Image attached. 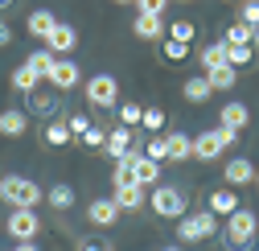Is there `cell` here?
Returning a JSON list of instances; mask_svg holds the SVG:
<instances>
[{"instance_id": "cell-11", "label": "cell", "mask_w": 259, "mask_h": 251, "mask_svg": "<svg viewBox=\"0 0 259 251\" xmlns=\"http://www.w3.org/2000/svg\"><path fill=\"white\" fill-rule=\"evenodd\" d=\"M111 202L119 206V214H123V210H132V214H136V210L148 206V190H144V185H136V181H132V185H119V190L111 194Z\"/></svg>"}, {"instance_id": "cell-19", "label": "cell", "mask_w": 259, "mask_h": 251, "mask_svg": "<svg viewBox=\"0 0 259 251\" xmlns=\"http://www.w3.org/2000/svg\"><path fill=\"white\" fill-rule=\"evenodd\" d=\"M247 119H251V111H247V103H239V99L222 103V111H218V123H222V128H247Z\"/></svg>"}, {"instance_id": "cell-1", "label": "cell", "mask_w": 259, "mask_h": 251, "mask_svg": "<svg viewBox=\"0 0 259 251\" xmlns=\"http://www.w3.org/2000/svg\"><path fill=\"white\" fill-rule=\"evenodd\" d=\"M0 198H5L13 210H37L46 202V190H37V181H29L21 173H5L0 177Z\"/></svg>"}, {"instance_id": "cell-8", "label": "cell", "mask_w": 259, "mask_h": 251, "mask_svg": "<svg viewBox=\"0 0 259 251\" xmlns=\"http://www.w3.org/2000/svg\"><path fill=\"white\" fill-rule=\"evenodd\" d=\"M103 152L111 156V161H123V156L140 152V132L136 128H111L107 140H103Z\"/></svg>"}, {"instance_id": "cell-32", "label": "cell", "mask_w": 259, "mask_h": 251, "mask_svg": "<svg viewBox=\"0 0 259 251\" xmlns=\"http://www.w3.org/2000/svg\"><path fill=\"white\" fill-rule=\"evenodd\" d=\"M251 33H255L251 25H243V21H235L231 29H226V37H222V41H226V46H251Z\"/></svg>"}, {"instance_id": "cell-46", "label": "cell", "mask_w": 259, "mask_h": 251, "mask_svg": "<svg viewBox=\"0 0 259 251\" xmlns=\"http://www.w3.org/2000/svg\"><path fill=\"white\" fill-rule=\"evenodd\" d=\"M17 5V0H0V13H5V9H13Z\"/></svg>"}, {"instance_id": "cell-50", "label": "cell", "mask_w": 259, "mask_h": 251, "mask_svg": "<svg viewBox=\"0 0 259 251\" xmlns=\"http://www.w3.org/2000/svg\"><path fill=\"white\" fill-rule=\"evenodd\" d=\"M177 5H189V0H177Z\"/></svg>"}, {"instance_id": "cell-36", "label": "cell", "mask_w": 259, "mask_h": 251, "mask_svg": "<svg viewBox=\"0 0 259 251\" xmlns=\"http://www.w3.org/2000/svg\"><path fill=\"white\" fill-rule=\"evenodd\" d=\"M25 62H29V66H33V70H37V74L46 78V74H50V66H54V54H50V50L41 46V50H33V54H29Z\"/></svg>"}, {"instance_id": "cell-9", "label": "cell", "mask_w": 259, "mask_h": 251, "mask_svg": "<svg viewBox=\"0 0 259 251\" xmlns=\"http://www.w3.org/2000/svg\"><path fill=\"white\" fill-rule=\"evenodd\" d=\"M46 82L54 87V91H74L78 82H82V70H78V62H70V58H54V66H50V74H46Z\"/></svg>"}, {"instance_id": "cell-28", "label": "cell", "mask_w": 259, "mask_h": 251, "mask_svg": "<svg viewBox=\"0 0 259 251\" xmlns=\"http://www.w3.org/2000/svg\"><path fill=\"white\" fill-rule=\"evenodd\" d=\"M165 37H173V41L189 46L193 37H198V25H193V21H169V29H165Z\"/></svg>"}, {"instance_id": "cell-5", "label": "cell", "mask_w": 259, "mask_h": 251, "mask_svg": "<svg viewBox=\"0 0 259 251\" xmlns=\"http://www.w3.org/2000/svg\"><path fill=\"white\" fill-rule=\"evenodd\" d=\"M82 91H87V103L91 107H99V111H111V107H119V82H115V74H91L87 82H82Z\"/></svg>"}, {"instance_id": "cell-24", "label": "cell", "mask_w": 259, "mask_h": 251, "mask_svg": "<svg viewBox=\"0 0 259 251\" xmlns=\"http://www.w3.org/2000/svg\"><path fill=\"white\" fill-rule=\"evenodd\" d=\"M202 74H206V82L214 91H235V78H239L235 66H214V70H202Z\"/></svg>"}, {"instance_id": "cell-45", "label": "cell", "mask_w": 259, "mask_h": 251, "mask_svg": "<svg viewBox=\"0 0 259 251\" xmlns=\"http://www.w3.org/2000/svg\"><path fill=\"white\" fill-rule=\"evenodd\" d=\"M251 46H255V50H259V25H255V33H251Z\"/></svg>"}, {"instance_id": "cell-26", "label": "cell", "mask_w": 259, "mask_h": 251, "mask_svg": "<svg viewBox=\"0 0 259 251\" xmlns=\"http://www.w3.org/2000/svg\"><path fill=\"white\" fill-rule=\"evenodd\" d=\"M46 202H50L54 210H70V206H74V190H70L66 181H58V185L46 190Z\"/></svg>"}, {"instance_id": "cell-43", "label": "cell", "mask_w": 259, "mask_h": 251, "mask_svg": "<svg viewBox=\"0 0 259 251\" xmlns=\"http://www.w3.org/2000/svg\"><path fill=\"white\" fill-rule=\"evenodd\" d=\"M9 41H13V29H9V21H0V50H9Z\"/></svg>"}, {"instance_id": "cell-4", "label": "cell", "mask_w": 259, "mask_h": 251, "mask_svg": "<svg viewBox=\"0 0 259 251\" xmlns=\"http://www.w3.org/2000/svg\"><path fill=\"white\" fill-rule=\"evenodd\" d=\"M222 235H226V243L231 247H251L255 243V235H259V218H255V210H235V214H226V227H222Z\"/></svg>"}, {"instance_id": "cell-27", "label": "cell", "mask_w": 259, "mask_h": 251, "mask_svg": "<svg viewBox=\"0 0 259 251\" xmlns=\"http://www.w3.org/2000/svg\"><path fill=\"white\" fill-rule=\"evenodd\" d=\"M148 161H156V165H165L169 161V148H165V132H152L148 140H144V148H140Z\"/></svg>"}, {"instance_id": "cell-21", "label": "cell", "mask_w": 259, "mask_h": 251, "mask_svg": "<svg viewBox=\"0 0 259 251\" xmlns=\"http://www.w3.org/2000/svg\"><path fill=\"white\" fill-rule=\"evenodd\" d=\"M165 148H169V161H193V136H185V132H169Z\"/></svg>"}, {"instance_id": "cell-31", "label": "cell", "mask_w": 259, "mask_h": 251, "mask_svg": "<svg viewBox=\"0 0 259 251\" xmlns=\"http://www.w3.org/2000/svg\"><path fill=\"white\" fill-rule=\"evenodd\" d=\"M115 115H119V128H140L144 107H140V103H119V107H115Z\"/></svg>"}, {"instance_id": "cell-12", "label": "cell", "mask_w": 259, "mask_h": 251, "mask_svg": "<svg viewBox=\"0 0 259 251\" xmlns=\"http://www.w3.org/2000/svg\"><path fill=\"white\" fill-rule=\"evenodd\" d=\"M123 161H132L136 185H144V190H152V185H160V165H156V161H148L144 152H132V156H123Z\"/></svg>"}, {"instance_id": "cell-14", "label": "cell", "mask_w": 259, "mask_h": 251, "mask_svg": "<svg viewBox=\"0 0 259 251\" xmlns=\"http://www.w3.org/2000/svg\"><path fill=\"white\" fill-rule=\"evenodd\" d=\"M222 177H226V185H231V190H239V185H251V181H255V165L243 161V156H235V161L222 165Z\"/></svg>"}, {"instance_id": "cell-33", "label": "cell", "mask_w": 259, "mask_h": 251, "mask_svg": "<svg viewBox=\"0 0 259 251\" xmlns=\"http://www.w3.org/2000/svg\"><path fill=\"white\" fill-rule=\"evenodd\" d=\"M255 58V46H226V66H247V62Z\"/></svg>"}, {"instance_id": "cell-35", "label": "cell", "mask_w": 259, "mask_h": 251, "mask_svg": "<svg viewBox=\"0 0 259 251\" xmlns=\"http://www.w3.org/2000/svg\"><path fill=\"white\" fill-rule=\"evenodd\" d=\"M140 128L152 136V132H160V128H165V111H160V107H144V115H140Z\"/></svg>"}, {"instance_id": "cell-37", "label": "cell", "mask_w": 259, "mask_h": 251, "mask_svg": "<svg viewBox=\"0 0 259 251\" xmlns=\"http://www.w3.org/2000/svg\"><path fill=\"white\" fill-rule=\"evenodd\" d=\"M136 181V173H132V161H115V169H111V185L119 190V185H132Z\"/></svg>"}, {"instance_id": "cell-29", "label": "cell", "mask_w": 259, "mask_h": 251, "mask_svg": "<svg viewBox=\"0 0 259 251\" xmlns=\"http://www.w3.org/2000/svg\"><path fill=\"white\" fill-rule=\"evenodd\" d=\"M214 66H226V41L202 46V70H214Z\"/></svg>"}, {"instance_id": "cell-42", "label": "cell", "mask_w": 259, "mask_h": 251, "mask_svg": "<svg viewBox=\"0 0 259 251\" xmlns=\"http://www.w3.org/2000/svg\"><path fill=\"white\" fill-rule=\"evenodd\" d=\"M214 136H218V144H222V148L239 144V128H222V123H218V128H214Z\"/></svg>"}, {"instance_id": "cell-30", "label": "cell", "mask_w": 259, "mask_h": 251, "mask_svg": "<svg viewBox=\"0 0 259 251\" xmlns=\"http://www.w3.org/2000/svg\"><path fill=\"white\" fill-rule=\"evenodd\" d=\"M74 251H115V243L99 231V235H82V239L74 243Z\"/></svg>"}, {"instance_id": "cell-47", "label": "cell", "mask_w": 259, "mask_h": 251, "mask_svg": "<svg viewBox=\"0 0 259 251\" xmlns=\"http://www.w3.org/2000/svg\"><path fill=\"white\" fill-rule=\"evenodd\" d=\"M115 5H136V0H115Z\"/></svg>"}, {"instance_id": "cell-44", "label": "cell", "mask_w": 259, "mask_h": 251, "mask_svg": "<svg viewBox=\"0 0 259 251\" xmlns=\"http://www.w3.org/2000/svg\"><path fill=\"white\" fill-rule=\"evenodd\" d=\"M13 251H41V247H37V243H17Z\"/></svg>"}, {"instance_id": "cell-25", "label": "cell", "mask_w": 259, "mask_h": 251, "mask_svg": "<svg viewBox=\"0 0 259 251\" xmlns=\"http://www.w3.org/2000/svg\"><path fill=\"white\" fill-rule=\"evenodd\" d=\"M74 136H70V128H66V119H50L46 123V144L50 148H66Z\"/></svg>"}, {"instance_id": "cell-40", "label": "cell", "mask_w": 259, "mask_h": 251, "mask_svg": "<svg viewBox=\"0 0 259 251\" xmlns=\"http://www.w3.org/2000/svg\"><path fill=\"white\" fill-rule=\"evenodd\" d=\"M169 0H136V13H152V17H165Z\"/></svg>"}, {"instance_id": "cell-38", "label": "cell", "mask_w": 259, "mask_h": 251, "mask_svg": "<svg viewBox=\"0 0 259 251\" xmlns=\"http://www.w3.org/2000/svg\"><path fill=\"white\" fill-rule=\"evenodd\" d=\"M78 140H82V144H87V148H103V140H107V132H103V128H99V123H91V128H87V132H82V136H78Z\"/></svg>"}, {"instance_id": "cell-13", "label": "cell", "mask_w": 259, "mask_h": 251, "mask_svg": "<svg viewBox=\"0 0 259 251\" xmlns=\"http://www.w3.org/2000/svg\"><path fill=\"white\" fill-rule=\"evenodd\" d=\"M25 132H29V111H21V107H5V111H0V136L17 140Z\"/></svg>"}, {"instance_id": "cell-2", "label": "cell", "mask_w": 259, "mask_h": 251, "mask_svg": "<svg viewBox=\"0 0 259 251\" xmlns=\"http://www.w3.org/2000/svg\"><path fill=\"white\" fill-rule=\"evenodd\" d=\"M148 206H152V214L156 218H177L189 210V198H185V190L181 185H152L148 190Z\"/></svg>"}, {"instance_id": "cell-41", "label": "cell", "mask_w": 259, "mask_h": 251, "mask_svg": "<svg viewBox=\"0 0 259 251\" xmlns=\"http://www.w3.org/2000/svg\"><path fill=\"white\" fill-rule=\"evenodd\" d=\"M239 21L251 25V29L259 25V0H243V17H239Z\"/></svg>"}, {"instance_id": "cell-16", "label": "cell", "mask_w": 259, "mask_h": 251, "mask_svg": "<svg viewBox=\"0 0 259 251\" xmlns=\"http://www.w3.org/2000/svg\"><path fill=\"white\" fill-rule=\"evenodd\" d=\"M132 33H136L140 41H160V37H165V21H160V17H152V13H136Z\"/></svg>"}, {"instance_id": "cell-51", "label": "cell", "mask_w": 259, "mask_h": 251, "mask_svg": "<svg viewBox=\"0 0 259 251\" xmlns=\"http://www.w3.org/2000/svg\"><path fill=\"white\" fill-rule=\"evenodd\" d=\"M231 251H239V247H231Z\"/></svg>"}, {"instance_id": "cell-15", "label": "cell", "mask_w": 259, "mask_h": 251, "mask_svg": "<svg viewBox=\"0 0 259 251\" xmlns=\"http://www.w3.org/2000/svg\"><path fill=\"white\" fill-rule=\"evenodd\" d=\"M87 218H91V227H115V218H119V206L111 198H95L87 206Z\"/></svg>"}, {"instance_id": "cell-6", "label": "cell", "mask_w": 259, "mask_h": 251, "mask_svg": "<svg viewBox=\"0 0 259 251\" xmlns=\"http://www.w3.org/2000/svg\"><path fill=\"white\" fill-rule=\"evenodd\" d=\"M5 231H9L17 243H37L41 218H37V210H9V218H5Z\"/></svg>"}, {"instance_id": "cell-23", "label": "cell", "mask_w": 259, "mask_h": 251, "mask_svg": "<svg viewBox=\"0 0 259 251\" xmlns=\"http://www.w3.org/2000/svg\"><path fill=\"white\" fill-rule=\"evenodd\" d=\"M41 82H46V78H41V74H37L33 66H29V62H21V66L13 70V87L21 91V95H29V91H37Z\"/></svg>"}, {"instance_id": "cell-49", "label": "cell", "mask_w": 259, "mask_h": 251, "mask_svg": "<svg viewBox=\"0 0 259 251\" xmlns=\"http://www.w3.org/2000/svg\"><path fill=\"white\" fill-rule=\"evenodd\" d=\"M255 185H259V169H255Z\"/></svg>"}, {"instance_id": "cell-17", "label": "cell", "mask_w": 259, "mask_h": 251, "mask_svg": "<svg viewBox=\"0 0 259 251\" xmlns=\"http://www.w3.org/2000/svg\"><path fill=\"white\" fill-rule=\"evenodd\" d=\"M206 210H210L214 218H226V214H235V210H239V194L231 190V185H222V190H214V194H210Z\"/></svg>"}, {"instance_id": "cell-22", "label": "cell", "mask_w": 259, "mask_h": 251, "mask_svg": "<svg viewBox=\"0 0 259 251\" xmlns=\"http://www.w3.org/2000/svg\"><path fill=\"white\" fill-rule=\"evenodd\" d=\"M181 95H185V103H206V99L214 95V87L206 82V74H193V78H185Z\"/></svg>"}, {"instance_id": "cell-7", "label": "cell", "mask_w": 259, "mask_h": 251, "mask_svg": "<svg viewBox=\"0 0 259 251\" xmlns=\"http://www.w3.org/2000/svg\"><path fill=\"white\" fill-rule=\"evenodd\" d=\"M58 107H62V91H54V87H46V82H41L37 91H29V95H25V111H29V115L54 119Z\"/></svg>"}, {"instance_id": "cell-20", "label": "cell", "mask_w": 259, "mask_h": 251, "mask_svg": "<svg viewBox=\"0 0 259 251\" xmlns=\"http://www.w3.org/2000/svg\"><path fill=\"white\" fill-rule=\"evenodd\" d=\"M218 152H222V144H218L214 128H206V132L193 136V156H198V161H218Z\"/></svg>"}, {"instance_id": "cell-48", "label": "cell", "mask_w": 259, "mask_h": 251, "mask_svg": "<svg viewBox=\"0 0 259 251\" xmlns=\"http://www.w3.org/2000/svg\"><path fill=\"white\" fill-rule=\"evenodd\" d=\"M160 251H181V247H160Z\"/></svg>"}, {"instance_id": "cell-3", "label": "cell", "mask_w": 259, "mask_h": 251, "mask_svg": "<svg viewBox=\"0 0 259 251\" xmlns=\"http://www.w3.org/2000/svg\"><path fill=\"white\" fill-rule=\"evenodd\" d=\"M218 235V218L210 214V210H185L181 218H177V239L181 243H206V239H214Z\"/></svg>"}, {"instance_id": "cell-39", "label": "cell", "mask_w": 259, "mask_h": 251, "mask_svg": "<svg viewBox=\"0 0 259 251\" xmlns=\"http://www.w3.org/2000/svg\"><path fill=\"white\" fill-rule=\"evenodd\" d=\"M66 128H70V136L78 140L87 128H91V115H82V111H70V119H66Z\"/></svg>"}, {"instance_id": "cell-10", "label": "cell", "mask_w": 259, "mask_h": 251, "mask_svg": "<svg viewBox=\"0 0 259 251\" xmlns=\"http://www.w3.org/2000/svg\"><path fill=\"white\" fill-rule=\"evenodd\" d=\"M74 46H78V29H74V25H66V21H58L50 33H46V50H50L54 58H70V54H74Z\"/></svg>"}, {"instance_id": "cell-34", "label": "cell", "mask_w": 259, "mask_h": 251, "mask_svg": "<svg viewBox=\"0 0 259 251\" xmlns=\"http://www.w3.org/2000/svg\"><path fill=\"white\" fill-rule=\"evenodd\" d=\"M160 54H165V62H185L189 58V46H181L173 37H160Z\"/></svg>"}, {"instance_id": "cell-18", "label": "cell", "mask_w": 259, "mask_h": 251, "mask_svg": "<svg viewBox=\"0 0 259 251\" xmlns=\"http://www.w3.org/2000/svg\"><path fill=\"white\" fill-rule=\"evenodd\" d=\"M54 25H58V17H54L50 9H33L29 21H25V29H29V37H33V41H46V33H50Z\"/></svg>"}]
</instances>
